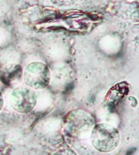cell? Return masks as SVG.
Wrapping results in <instances>:
<instances>
[{
  "mask_svg": "<svg viewBox=\"0 0 139 155\" xmlns=\"http://www.w3.org/2000/svg\"><path fill=\"white\" fill-rule=\"evenodd\" d=\"M24 81L27 86L35 90L45 88L49 84L51 72L46 64L39 61L27 66L24 71Z\"/></svg>",
  "mask_w": 139,
  "mask_h": 155,
  "instance_id": "3957f363",
  "label": "cell"
},
{
  "mask_svg": "<svg viewBox=\"0 0 139 155\" xmlns=\"http://www.w3.org/2000/svg\"><path fill=\"white\" fill-rule=\"evenodd\" d=\"M53 155H77L73 150L70 148H65V149H61L56 152Z\"/></svg>",
  "mask_w": 139,
  "mask_h": 155,
  "instance_id": "8992f818",
  "label": "cell"
},
{
  "mask_svg": "<svg viewBox=\"0 0 139 155\" xmlns=\"http://www.w3.org/2000/svg\"><path fill=\"white\" fill-rule=\"evenodd\" d=\"M11 104L18 113H29L37 104V95L35 91L28 86L18 87L11 93Z\"/></svg>",
  "mask_w": 139,
  "mask_h": 155,
  "instance_id": "277c9868",
  "label": "cell"
},
{
  "mask_svg": "<svg viewBox=\"0 0 139 155\" xmlns=\"http://www.w3.org/2000/svg\"><path fill=\"white\" fill-rule=\"evenodd\" d=\"M50 2L58 7H68L74 4L77 0H50Z\"/></svg>",
  "mask_w": 139,
  "mask_h": 155,
  "instance_id": "5b68a950",
  "label": "cell"
},
{
  "mask_svg": "<svg viewBox=\"0 0 139 155\" xmlns=\"http://www.w3.org/2000/svg\"><path fill=\"white\" fill-rule=\"evenodd\" d=\"M0 37H1V36H0Z\"/></svg>",
  "mask_w": 139,
  "mask_h": 155,
  "instance_id": "ba28073f",
  "label": "cell"
},
{
  "mask_svg": "<svg viewBox=\"0 0 139 155\" xmlns=\"http://www.w3.org/2000/svg\"><path fill=\"white\" fill-rule=\"evenodd\" d=\"M95 122L92 116L84 110H72L66 117L64 131L73 139H83L90 135Z\"/></svg>",
  "mask_w": 139,
  "mask_h": 155,
  "instance_id": "7a4b0ae2",
  "label": "cell"
},
{
  "mask_svg": "<svg viewBox=\"0 0 139 155\" xmlns=\"http://www.w3.org/2000/svg\"><path fill=\"white\" fill-rule=\"evenodd\" d=\"M3 106H4V98L1 92H0V111H1Z\"/></svg>",
  "mask_w": 139,
  "mask_h": 155,
  "instance_id": "52a82bcc",
  "label": "cell"
},
{
  "mask_svg": "<svg viewBox=\"0 0 139 155\" xmlns=\"http://www.w3.org/2000/svg\"><path fill=\"white\" fill-rule=\"evenodd\" d=\"M90 136L93 146L104 153L113 151L120 141L119 131L107 123H99L95 125Z\"/></svg>",
  "mask_w": 139,
  "mask_h": 155,
  "instance_id": "6da1fadb",
  "label": "cell"
}]
</instances>
